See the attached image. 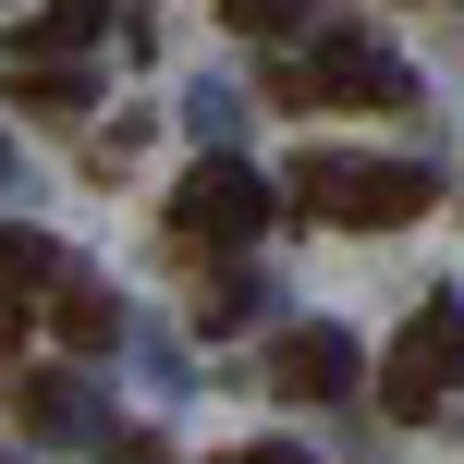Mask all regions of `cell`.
<instances>
[{"label":"cell","mask_w":464,"mask_h":464,"mask_svg":"<svg viewBox=\"0 0 464 464\" xmlns=\"http://www.w3.org/2000/svg\"><path fill=\"white\" fill-rule=\"evenodd\" d=\"M294 208H318L343 232H403L428 208V171H403V160H294Z\"/></svg>","instance_id":"cell-1"},{"label":"cell","mask_w":464,"mask_h":464,"mask_svg":"<svg viewBox=\"0 0 464 464\" xmlns=\"http://www.w3.org/2000/svg\"><path fill=\"white\" fill-rule=\"evenodd\" d=\"M464 392V305H416V318L392 330V367H379V403L392 416H440V403Z\"/></svg>","instance_id":"cell-2"},{"label":"cell","mask_w":464,"mask_h":464,"mask_svg":"<svg viewBox=\"0 0 464 464\" xmlns=\"http://www.w3.org/2000/svg\"><path fill=\"white\" fill-rule=\"evenodd\" d=\"M392 98H416V86L367 37H330L318 62H281V111H392Z\"/></svg>","instance_id":"cell-3"},{"label":"cell","mask_w":464,"mask_h":464,"mask_svg":"<svg viewBox=\"0 0 464 464\" xmlns=\"http://www.w3.org/2000/svg\"><path fill=\"white\" fill-rule=\"evenodd\" d=\"M269 232V184L245 160H208L184 196H171V245H256Z\"/></svg>","instance_id":"cell-4"},{"label":"cell","mask_w":464,"mask_h":464,"mask_svg":"<svg viewBox=\"0 0 464 464\" xmlns=\"http://www.w3.org/2000/svg\"><path fill=\"white\" fill-rule=\"evenodd\" d=\"M269 379H281L294 403H343V392H354V343H343V330H294V343L269 354Z\"/></svg>","instance_id":"cell-5"},{"label":"cell","mask_w":464,"mask_h":464,"mask_svg":"<svg viewBox=\"0 0 464 464\" xmlns=\"http://www.w3.org/2000/svg\"><path fill=\"white\" fill-rule=\"evenodd\" d=\"M13 428H24V440H73V428H86L73 379H24V392H13Z\"/></svg>","instance_id":"cell-6"},{"label":"cell","mask_w":464,"mask_h":464,"mask_svg":"<svg viewBox=\"0 0 464 464\" xmlns=\"http://www.w3.org/2000/svg\"><path fill=\"white\" fill-rule=\"evenodd\" d=\"M49 330H62L73 354H98V343H111V330H122V305L98 294V281H62V305H49Z\"/></svg>","instance_id":"cell-7"},{"label":"cell","mask_w":464,"mask_h":464,"mask_svg":"<svg viewBox=\"0 0 464 464\" xmlns=\"http://www.w3.org/2000/svg\"><path fill=\"white\" fill-rule=\"evenodd\" d=\"M98 24H111V0H62V13H49V24H24L13 49H24V62H49V49H86Z\"/></svg>","instance_id":"cell-8"},{"label":"cell","mask_w":464,"mask_h":464,"mask_svg":"<svg viewBox=\"0 0 464 464\" xmlns=\"http://www.w3.org/2000/svg\"><path fill=\"white\" fill-rule=\"evenodd\" d=\"M220 13H232V24H245V37H281V24H294V13H305V0H220Z\"/></svg>","instance_id":"cell-9"},{"label":"cell","mask_w":464,"mask_h":464,"mask_svg":"<svg viewBox=\"0 0 464 464\" xmlns=\"http://www.w3.org/2000/svg\"><path fill=\"white\" fill-rule=\"evenodd\" d=\"M196 330H208V343H220V330H245V281H220V294H196Z\"/></svg>","instance_id":"cell-10"},{"label":"cell","mask_w":464,"mask_h":464,"mask_svg":"<svg viewBox=\"0 0 464 464\" xmlns=\"http://www.w3.org/2000/svg\"><path fill=\"white\" fill-rule=\"evenodd\" d=\"M49 269V245H24V232H0V281H37Z\"/></svg>","instance_id":"cell-11"},{"label":"cell","mask_w":464,"mask_h":464,"mask_svg":"<svg viewBox=\"0 0 464 464\" xmlns=\"http://www.w3.org/2000/svg\"><path fill=\"white\" fill-rule=\"evenodd\" d=\"M220 464H305V452H281V440H245V452H220Z\"/></svg>","instance_id":"cell-12"}]
</instances>
